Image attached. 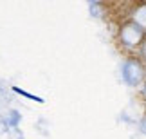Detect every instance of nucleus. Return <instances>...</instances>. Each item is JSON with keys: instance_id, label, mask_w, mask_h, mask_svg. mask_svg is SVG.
<instances>
[{"instance_id": "1", "label": "nucleus", "mask_w": 146, "mask_h": 139, "mask_svg": "<svg viewBox=\"0 0 146 139\" xmlns=\"http://www.w3.org/2000/svg\"><path fill=\"white\" fill-rule=\"evenodd\" d=\"M13 90H15V92H18V94H22V96H25V98H29V99H33V101H38V103H42V101H43L42 98H38V96H33V94L25 92V90H22V88H18V87H13Z\"/></svg>"}]
</instances>
